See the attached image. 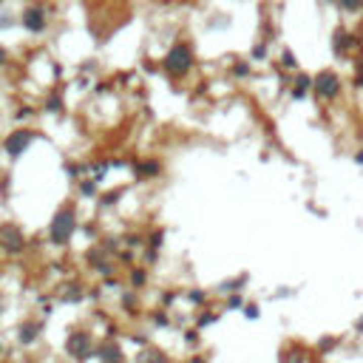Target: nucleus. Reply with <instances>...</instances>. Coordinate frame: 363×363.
Returning a JSON list of instances; mask_svg holds the SVG:
<instances>
[{"label":"nucleus","mask_w":363,"mask_h":363,"mask_svg":"<svg viewBox=\"0 0 363 363\" xmlns=\"http://www.w3.org/2000/svg\"><path fill=\"white\" fill-rule=\"evenodd\" d=\"M315 91H318L320 100H335V97L341 94V79H338V74L320 71L318 77H315Z\"/></svg>","instance_id":"1"},{"label":"nucleus","mask_w":363,"mask_h":363,"mask_svg":"<svg viewBox=\"0 0 363 363\" xmlns=\"http://www.w3.org/2000/svg\"><path fill=\"white\" fill-rule=\"evenodd\" d=\"M341 6H343V9H346V12H357V9H360V6H363V0H343Z\"/></svg>","instance_id":"2"}]
</instances>
